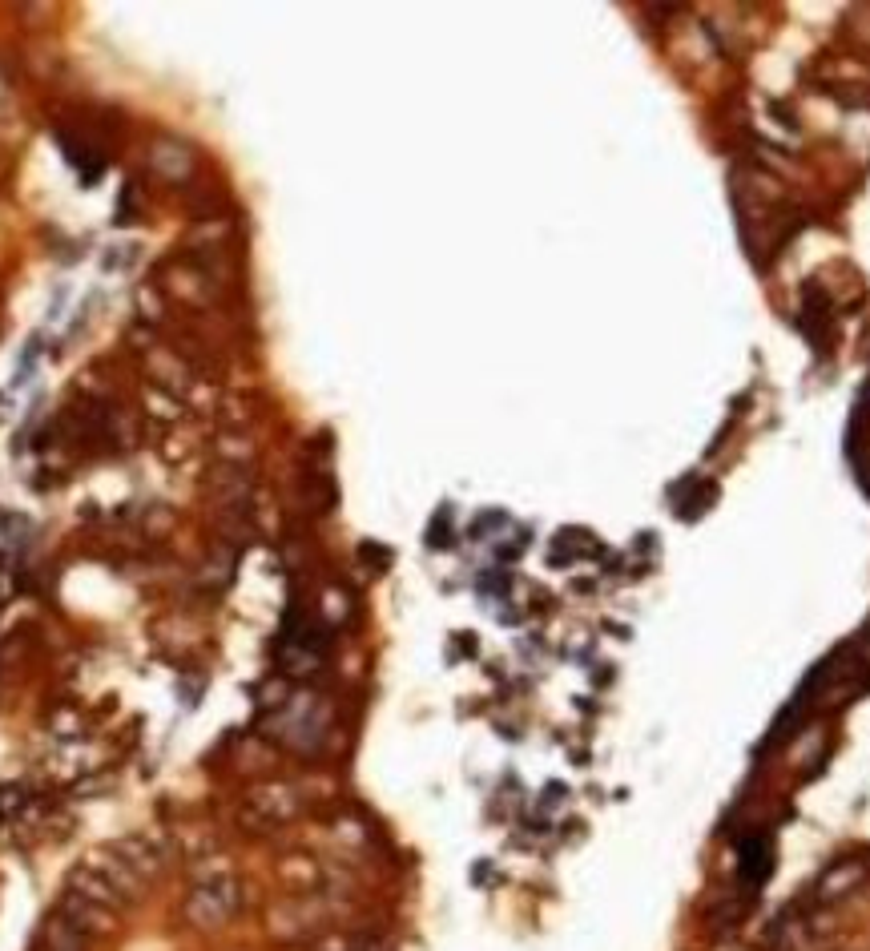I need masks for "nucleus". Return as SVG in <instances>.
<instances>
[{"instance_id": "obj_1", "label": "nucleus", "mask_w": 870, "mask_h": 951, "mask_svg": "<svg viewBox=\"0 0 870 951\" xmlns=\"http://www.w3.org/2000/svg\"><path fill=\"white\" fill-rule=\"evenodd\" d=\"M234 907H238V891H234L230 879H206V883H198L194 895H190V903H186V911H190V919H194L198 927L226 923V919L234 915Z\"/></svg>"}]
</instances>
